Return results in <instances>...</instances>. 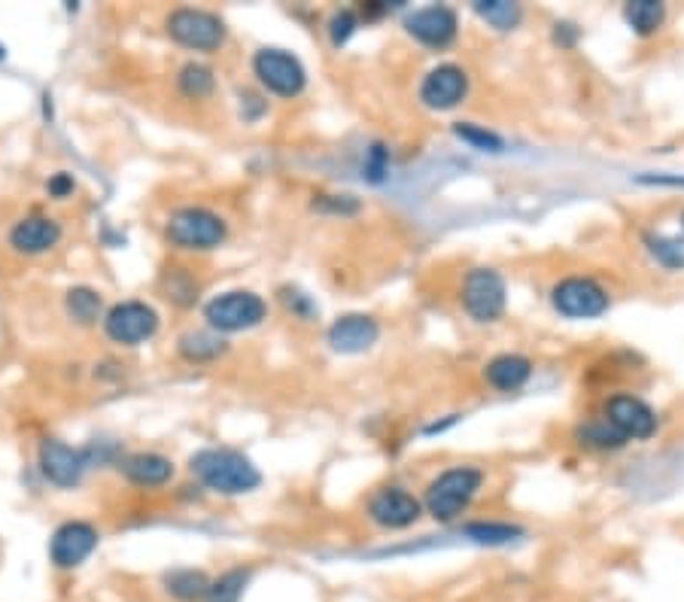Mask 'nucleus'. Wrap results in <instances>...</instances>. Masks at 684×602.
<instances>
[{
	"instance_id": "nucleus-1",
	"label": "nucleus",
	"mask_w": 684,
	"mask_h": 602,
	"mask_svg": "<svg viewBox=\"0 0 684 602\" xmlns=\"http://www.w3.org/2000/svg\"><path fill=\"white\" fill-rule=\"evenodd\" d=\"M192 475L199 477L207 490H216L223 496H241L261 484L256 465L244 453L228 448H207L192 456Z\"/></svg>"
},
{
	"instance_id": "nucleus-2",
	"label": "nucleus",
	"mask_w": 684,
	"mask_h": 602,
	"mask_svg": "<svg viewBox=\"0 0 684 602\" xmlns=\"http://www.w3.org/2000/svg\"><path fill=\"white\" fill-rule=\"evenodd\" d=\"M481 484H484V472L481 469H472V465L448 469L426 490V512L436 520H441V524L457 520L472 505Z\"/></svg>"
},
{
	"instance_id": "nucleus-3",
	"label": "nucleus",
	"mask_w": 684,
	"mask_h": 602,
	"mask_svg": "<svg viewBox=\"0 0 684 602\" xmlns=\"http://www.w3.org/2000/svg\"><path fill=\"white\" fill-rule=\"evenodd\" d=\"M225 219L207 207H180L168 219V240L180 250H213L225 240Z\"/></svg>"
},
{
	"instance_id": "nucleus-4",
	"label": "nucleus",
	"mask_w": 684,
	"mask_h": 602,
	"mask_svg": "<svg viewBox=\"0 0 684 602\" xmlns=\"http://www.w3.org/2000/svg\"><path fill=\"white\" fill-rule=\"evenodd\" d=\"M265 314H268V304L249 289L223 292V295L207 301V308H204V320L216 332H247V329L259 326Z\"/></svg>"
},
{
	"instance_id": "nucleus-5",
	"label": "nucleus",
	"mask_w": 684,
	"mask_h": 602,
	"mask_svg": "<svg viewBox=\"0 0 684 602\" xmlns=\"http://www.w3.org/2000/svg\"><path fill=\"white\" fill-rule=\"evenodd\" d=\"M168 34L192 52H216L225 43V22L195 7H180L168 15Z\"/></svg>"
},
{
	"instance_id": "nucleus-6",
	"label": "nucleus",
	"mask_w": 684,
	"mask_h": 602,
	"mask_svg": "<svg viewBox=\"0 0 684 602\" xmlns=\"http://www.w3.org/2000/svg\"><path fill=\"white\" fill-rule=\"evenodd\" d=\"M253 74L277 98H296L308 86L304 64L287 50H259L253 58Z\"/></svg>"
},
{
	"instance_id": "nucleus-7",
	"label": "nucleus",
	"mask_w": 684,
	"mask_h": 602,
	"mask_svg": "<svg viewBox=\"0 0 684 602\" xmlns=\"http://www.w3.org/2000/svg\"><path fill=\"white\" fill-rule=\"evenodd\" d=\"M505 280L493 268H474L462 280V308L478 323H496L505 314Z\"/></svg>"
},
{
	"instance_id": "nucleus-8",
	"label": "nucleus",
	"mask_w": 684,
	"mask_h": 602,
	"mask_svg": "<svg viewBox=\"0 0 684 602\" xmlns=\"http://www.w3.org/2000/svg\"><path fill=\"white\" fill-rule=\"evenodd\" d=\"M104 332L107 338L125 347H135L150 341L159 332V314L152 311L147 301H122L113 304L107 316H104Z\"/></svg>"
},
{
	"instance_id": "nucleus-9",
	"label": "nucleus",
	"mask_w": 684,
	"mask_h": 602,
	"mask_svg": "<svg viewBox=\"0 0 684 602\" xmlns=\"http://www.w3.org/2000/svg\"><path fill=\"white\" fill-rule=\"evenodd\" d=\"M554 308L569 320H594L609 311V292L590 277H566L551 292Z\"/></svg>"
},
{
	"instance_id": "nucleus-10",
	"label": "nucleus",
	"mask_w": 684,
	"mask_h": 602,
	"mask_svg": "<svg viewBox=\"0 0 684 602\" xmlns=\"http://www.w3.org/2000/svg\"><path fill=\"white\" fill-rule=\"evenodd\" d=\"M405 28H408V34L417 43H424L429 50H445V46H450L457 40L460 19H457V13L450 7L436 3V7H424V10L410 13Z\"/></svg>"
},
{
	"instance_id": "nucleus-11",
	"label": "nucleus",
	"mask_w": 684,
	"mask_h": 602,
	"mask_svg": "<svg viewBox=\"0 0 684 602\" xmlns=\"http://www.w3.org/2000/svg\"><path fill=\"white\" fill-rule=\"evenodd\" d=\"M98 548V529L83 520H71L55 529L50 541V557L58 569H76Z\"/></svg>"
},
{
	"instance_id": "nucleus-12",
	"label": "nucleus",
	"mask_w": 684,
	"mask_h": 602,
	"mask_svg": "<svg viewBox=\"0 0 684 602\" xmlns=\"http://www.w3.org/2000/svg\"><path fill=\"white\" fill-rule=\"evenodd\" d=\"M469 95V74L457 64H438L426 74L420 100L429 110H453Z\"/></svg>"
},
{
	"instance_id": "nucleus-13",
	"label": "nucleus",
	"mask_w": 684,
	"mask_h": 602,
	"mask_svg": "<svg viewBox=\"0 0 684 602\" xmlns=\"http://www.w3.org/2000/svg\"><path fill=\"white\" fill-rule=\"evenodd\" d=\"M606 423L618 429L627 441H642L654 436L658 415L635 396H611L609 405H606Z\"/></svg>"
},
{
	"instance_id": "nucleus-14",
	"label": "nucleus",
	"mask_w": 684,
	"mask_h": 602,
	"mask_svg": "<svg viewBox=\"0 0 684 602\" xmlns=\"http://www.w3.org/2000/svg\"><path fill=\"white\" fill-rule=\"evenodd\" d=\"M86 453L76 451L58 439H46L40 444V472L52 481L55 487H76L86 472Z\"/></svg>"
},
{
	"instance_id": "nucleus-15",
	"label": "nucleus",
	"mask_w": 684,
	"mask_h": 602,
	"mask_svg": "<svg viewBox=\"0 0 684 602\" xmlns=\"http://www.w3.org/2000/svg\"><path fill=\"white\" fill-rule=\"evenodd\" d=\"M424 512V505L417 496H410L408 490L402 487H386L381 493H374L368 502V517H372L377 527L384 529H405L410 524H417V517Z\"/></svg>"
},
{
	"instance_id": "nucleus-16",
	"label": "nucleus",
	"mask_w": 684,
	"mask_h": 602,
	"mask_svg": "<svg viewBox=\"0 0 684 602\" xmlns=\"http://www.w3.org/2000/svg\"><path fill=\"white\" fill-rule=\"evenodd\" d=\"M377 338H381V326L374 316L365 314L338 316L329 329V344L338 353H365Z\"/></svg>"
},
{
	"instance_id": "nucleus-17",
	"label": "nucleus",
	"mask_w": 684,
	"mask_h": 602,
	"mask_svg": "<svg viewBox=\"0 0 684 602\" xmlns=\"http://www.w3.org/2000/svg\"><path fill=\"white\" fill-rule=\"evenodd\" d=\"M58 240H62V226L50 216H25L10 232V247L25 256L50 252Z\"/></svg>"
},
{
	"instance_id": "nucleus-18",
	"label": "nucleus",
	"mask_w": 684,
	"mask_h": 602,
	"mask_svg": "<svg viewBox=\"0 0 684 602\" xmlns=\"http://www.w3.org/2000/svg\"><path fill=\"white\" fill-rule=\"evenodd\" d=\"M122 475L140 487H162L174 475V463L162 453H135L122 463Z\"/></svg>"
},
{
	"instance_id": "nucleus-19",
	"label": "nucleus",
	"mask_w": 684,
	"mask_h": 602,
	"mask_svg": "<svg viewBox=\"0 0 684 602\" xmlns=\"http://www.w3.org/2000/svg\"><path fill=\"white\" fill-rule=\"evenodd\" d=\"M533 375V363L526 356H517V353H502L493 363L487 365V384L499 393H514L521 389L526 380Z\"/></svg>"
},
{
	"instance_id": "nucleus-20",
	"label": "nucleus",
	"mask_w": 684,
	"mask_h": 602,
	"mask_svg": "<svg viewBox=\"0 0 684 602\" xmlns=\"http://www.w3.org/2000/svg\"><path fill=\"white\" fill-rule=\"evenodd\" d=\"M168 593L180 602H204L207 590H211V578L204 576L201 569H174L171 576L164 578Z\"/></svg>"
},
{
	"instance_id": "nucleus-21",
	"label": "nucleus",
	"mask_w": 684,
	"mask_h": 602,
	"mask_svg": "<svg viewBox=\"0 0 684 602\" xmlns=\"http://www.w3.org/2000/svg\"><path fill=\"white\" fill-rule=\"evenodd\" d=\"M623 19H627V25L633 28L635 34H654L660 31V25L666 22V7L658 3V0H633V3H627L623 7Z\"/></svg>"
},
{
	"instance_id": "nucleus-22",
	"label": "nucleus",
	"mask_w": 684,
	"mask_h": 602,
	"mask_svg": "<svg viewBox=\"0 0 684 602\" xmlns=\"http://www.w3.org/2000/svg\"><path fill=\"white\" fill-rule=\"evenodd\" d=\"M474 13L481 15L490 28H496V31H511V28L521 25L523 19L521 7L509 3V0H478Z\"/></svg>"
},
{
	"instance_id": "nucleus-23",
	"label": "nucleus",
	"mask_w": 684,
	"mask_h": 602,
	"mask_svg": "<svg viewBox=\"0 0 684 602\" xmlns=\"http://www.w3.org/2000/svg\"><path fill=\"white\" fill-rule=\"evenodd\" d=\"M64 304H67V314H71V320H76L79 326H92V323L100 316V308H104L100 292H95V289H88V287L71 289V292H67V299H64Z\"/></svg>"
},
{
	"instance_id": "nucleus-24",
	"label": "nucleus",
	"mask_w": 684,
	"mask_h": 602,
	"mask_svg": "<svg viewBox=\"0 0 684 602\" xmlns=\"http://www.w3.org/2000/svg\"><path fill=\"white\" fill-rule=\"evenodd\" d=\"M180 353L186 356L189 363H207V359L223 356L225 344L216 335H207V332H189L180 338Z\"/></svg>"
},
{
	"instance_id": "nucleus-25",
	"label": "nucleus",
	"mask_w": 684,
	"mask_h": 602,
	"mask_svg": "<svg viewBox=\"0 0 684 602\" xmlns=\"http://www.w3.org/2000/svg\"><path fill=\"white\" fill-rule=\"evenodd\" d=\"M177 83H180V92L192 100H201L213 95V88H216V79H213V71L211 67H204V64H186L180 76H177Z\"/></svg>"
},
{
	"instance_id": "nucleus-26",
	"label": "nucleus",
	"mask_w": 684,
	"mask_h": 602,
	"mask_svg": "<svg viewBox=\"0 0 684 602\" xmlns=\"http://www.w3.org/2000/svg\"><path fill=\"white\" fill-rule=\"evenodd\" d=\"M247 581V569H232V572H225V576H220L216 581H211V590H207L204 602H237L244 596Z\"/></svg>"
},
{
	"instance_id": "nucleus-27",
	"label": "nucleus",
	"mask_w": 684,
	"mask_h": 602,
	"mask_svg": "<svg viewBox=\"0 0 684 602\" xmlns=\"http://www.w3.org/2000/svg\"><path fill=\"white\" fill-rule=\"evenodd\" d=\"M164 289H168V299L174 301V304H183V308H186V304H195V299H199V283H195L183 268L168 271V277H164Z\"/></svg>"
},
{
	"instance_id": "nucleus-28",
	"label": "nucleus",
	"mask_w": 684,
	"mask_h": 602,
	"mask_svg": "<svg viewBox=\"0 0 684 602\" xmlns=\"http://www.w3.org/2000/svg\"><path fill=\"white\" fill-rule=\"evenodd\" d=\"M466 536L478 545H505L514 536H521V529L509 527V524H469Z\"/></svg>"
},
{
	"instance_id": "nucleus-29",
	"label": "nucleus",
	"mask_w": 684,
	"mask_h": 602,
	"mask_svg": "<svg viewBox=\"0 0 684 602\" xmlns=\"http://www.w3.org/2000/svg\"><path fill=\"white\" fill-rule=\"evenodd\" d=\"M578 436H581L587 444H594V448H621L623 441H627L621 432L609 427L606 420H602V423H587L585 429H578Z\"/></svg>"
},
{
	"instance_id": "nucleus-30",
	"label": "nucleus",
	"mask_w": 684,
	"mask_h": 602,
	"mask_svg": "<svg viewBox=\"0 0 684 602\" xmlns=\"http://www.w3.org/2000/svg\"><path fill=\"white\" fill-rule=\"evenodd\" d=\"M648 250L658 256L666 268H684V244L675 238H648Z\"/></svg>"
},
{
	"instance_id": "nucleus-31",
	"label": "nucleus",
	"mask_w": 684,
	"mask_h": 602,
	"mask_svg": "<svg viewBox=\"0 0 684 602\" xmlns=\"http://www.w3.org/2000/svg\"><path fill=\"white\" fill-rule=\"evenodd\" d=\"M453 131H457V138L466 140V143H472V147H478V150H490V152L502 150V140H499L493 131H484V128L469 126V122H460V126L453 128Z\"/></svg>"
},
{
	"instance_id": "nucleus-32",
	"label": "nucleus",
	"mask_w": 684,
	"mask_h": 602,
	"mask_svg": "<svg viewBox=\"0 0 684 602\" xmlns=\"http://www.w3.org/2000/svg\"><path fill=\"white\" fill-rule=\"evenodd\" d=\"M353 31H356V15L348 13V10L332 15V22H329V34H332V43H335V46H344V43L353 37Z\"/></svg>"
},
{
	"instance_id": "nucleus-33",
	"label": "nucleus",
	"mask_w": 684,
	"mask_h": 602,
	"mask_svg": "<svg viewBox=\"0 0 684 602\" xmlns=\"http://www.w3.org/2000/svg\"><path fill=\"white\" fill-rule=\"evenodd\" d=\"M74 189H76V183H74V176H71V174H55L50 180V195H52V198H67V195H71Z\"/></svg>"
},
{
	"instance_id": "nucleus-34",
	"label": "nucleus",
	"mask_w": 684,
	"mask_h": 602,
	"mask_svg": "<svg viewBox=\"0 0 684 602\" xmlns=\"http://www.w3.org/2000/svg\"><path fill=\"white\" fill-rule=\"evenodd\" d=\"M0 58H3V50H0Z\"/></svg>"
},
{
	"instance_id": "nucleus-35",
	"label": "nucleus",
	"mask_w": 684,
	"mask_h": 602,
	"mask_svg": "<svg viewBox=\"0 0 684 602\" xmlns=\"http://www.w3.org/2000/svg\"><path fill=\"white\" fill-rule=\"evenodd\" d=\"M682 223H684V216H682Z\"/></svg>"
}]
</instances>
